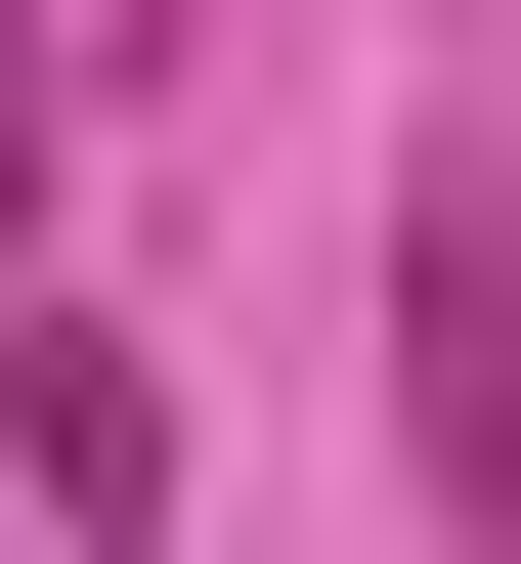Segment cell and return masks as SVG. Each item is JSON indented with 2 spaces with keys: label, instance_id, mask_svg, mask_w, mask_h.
I'll list each match as a JSON object with an SVG mask.
<instances>
[{
  "label": "cell",
  "instance_id": "obj_1",
  "mask_svg": "<svg viewBox=\"0 0 521 564\" xmlns=\"http://www.w3.org/2000/svg\"><path fill=\"white\" fill-rule=\"evenodd\" d=\"M391 478H435V521H521V131H435V174H391Z\"/></svg>",
  "mask_w": 521,
  "mask_h": 564
},
{
  "label": "cell",
  "instance_id": "obj_2",
  "mask_svg": "<svg viewBox=\"0 0 521 564\" xmlns=\"http://www.w3.org/2000/svg\"><path fill=\"white\" fill-rule=\"evenodd\" d=\"M0 478H44V521H174V391H131V348L44 304V348H0Z\"/></svg>",
  "mask_w": 521,
  "mask_h": 564
}]
</instances>
